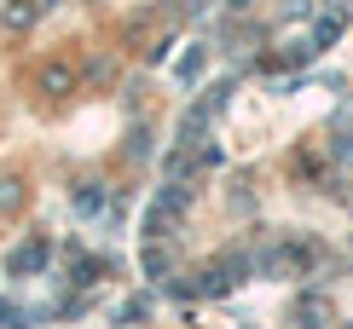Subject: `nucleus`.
Instances as JSON below:
<instances>
[{"mask_svg": "<svg viewBox=\"0 0 353 329\" xmlns=\"http://www.w3.org/2000/svg\"><path fill=\"white\" fill-rule=\"evenodd\" d=\"M203 64H209V47H191V52L180 58V70H174V76H180V81L191 87V81H197V76H203Z\"/></svg>", "mask_w": 353, "mask_h": 329, "instance_id": "7", "label": "nucleus"}, {"mask_svg": "<svg viewBox=\"0 0 353 329\" xmlns=\"http://www.w3.org/2000/svg\"><path fill=\"white\" fill-rule=\"evenodd\" d=\"M18 202V179H0V208H12Z\"/></svg>", "mask_w": 353, "mask_h": 329, "instance_id": "12", "label": "nucleus"}, {"mask_svg": "<svg viewBox=\"0 0 353 329\" xmlns=\"http://www.w3.org/2000/svg\"><path fill=\"white\" fill-rule=\"evenodd\" d=\"M41 6H47V0H12V6L0 12V23H6L12 35H23V29H29V23L41 18Z\"/></svg>", "mask_w": 353, "mask_h": 329, "instance_id": "6", "label": "nucleus"}, {"mask_svg": "<svg viewBox=\"0 0 353 329\" xmlns=\"http://www.w3.org/2000/svg\"><path fill=\"white\" fill-rule=\"evenodd\" d=\"M105 197H110V191H105V179H87V185H76V191H70V208L93 220L99 208H105Z\"/></svg>", "mask_w": 353, "mask_h": 329, "instance_id": "5", "label": "nucleus"}, {"mask_svg": "<svg viewBox=\"0 0 353 329\" xmlns=\"http://www.w3.org/2000/svg\"><path fill=\"white\" fill-rule=\"evenodd\" d=\"M226 6H232V12H243V6H249V0H226Z\"/></svg>", "mask_w": 353, "mask_h": 329, "instance_id": "13", "label": "nucleus"}, {"mask_svg": "<svg viewBox=\"0 0 353 329\" xmlns=\"http://www.w3.org/2000/svg\"><path fill=\"white\" fill-rule=\"evenodd\" d=\"M145 272H151V277H163V272H168V254H163V243H157V237L145 243Z\"/></svg>", "mask_w": 353, "mask_h": 329, "instance_id": "10", "label": "nucleus"}, {"mask_svg": "<svg viewBox=\"0 0 353 329\" xmlns=\"http://www.w3.org/2000/svg\"><path fill=\"white\" fill-rule=\"evenodd\" d=\"M313 260H319V248L313 243H301V237H278V243L272 248H261L255 254V272L261 277H307V272H313Z\"/></svg>", "mask_w": 353, "mask_h": 329, "instance_id": "1", "label": "nucleus"}, {"mask_svg": "<svg viewBox=\"0 0 353 329\" xmlns=\"http://www.w3.org/2000/svg\"><path fill=\"white\" fill-rule=\"evenodd\" d=\"M41 87H47V93H70V87H76V76H70L64 64H47V70H41Z\"/></svg>", "mask_w": 353, "mask_h": 329, "instance_id": "8", "label": "nucleus"}, {"mask_svg": "<svg viewBox=\"0 0 353 329\" xmlns=\"http://www.w3.org/2000/svg\"><path fill=\"white\" fill-rule=\"evenodd\" d=\"M47 260H52V243H47V237H29V243H18L6 254V272L12 277H29V272H41Z\"/></svg>", "mask_w": 353, "mask_h": 329, "instance_id": "3", "label": "nucleus"}, {"mask_svg": "<svg viewBox=\"0 0 353 329\" xmlns=\"http://www.w3.org/2000/svg\"><path fill=\"white\" fill-rule=\"evenodd\" d=\"M0 329H29V312H23V306H12L6 295H0Z\"/></svg>", "mask_w": 353, "mask_h": 329, "instance_id": "9", "label": "nucleus"}, {"mask_svg": "<svg viewBox=\"0 0 353 329\" xmlns=\"http://www.w3.org/2000/svg\"><path fill=\"white\" fill-rule=\"evenodd\" d=\"M185 208H191V185L180 179V185H168L163 197L151 202V214H145V237H163V231H168V220H180Z\"/></svg>", "mask_w": 353, "mask_h": 329, "instance_id": "2", "label": "nucleus"}, {"mask_svg": "<svg viewBox=\"0 0 353 329\" xmlns=\"http://www.w3.org/2000/svg\"><path fill=\"white\" fill-rule=\"evenodd\" d=\"M145 312H151V301L139 295V301H128V306H122V323H145Z\"/></svg>", "mask_w": 353, "mask_h": 329, "instance_id": "11", "label": "nucleus"}, {"mask_svg": "<svg viewBox=\"0 0 353 329\" xmlns=\"http://www.w3.org/2000/svg\"><path fill=\"white\" fill-rule=\"evenodd\" d=\"M347 29V6H330L325 18L313 23V52H325V47H336V35Z\"/></svg>", "mask_w": 353, "mask_h": 329, "instance_id": "4", "label": "nucleus"}]
</instances>
